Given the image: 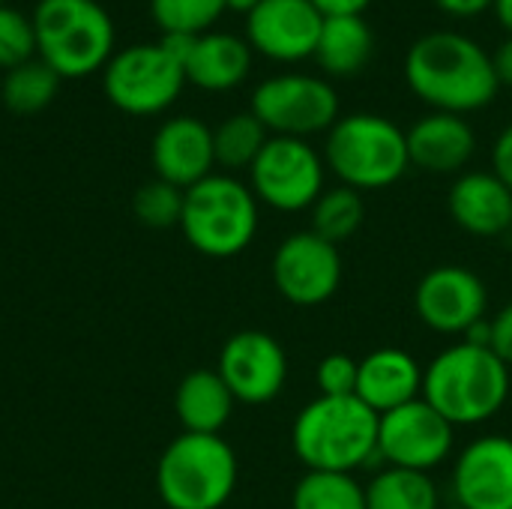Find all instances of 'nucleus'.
Segmentation results:
<instances>
[{
	"label": "nucleus",
	"instance_id": "4be33fe9",
	"mask_svg": "<svg viewBox=\"0 0 512 509\" xmlns=\"http://www.w3.org/2000/svg\"><path fill=\"white\" fill-rule=\"evenodd\" d=\"M234 405L237 399L231 396L216 369L189 372L174 393V414L183 432L192 435H219L228 426Z\"/></svg>",
	"mask_w": 512,
	"mask_h": 509
},
{
	"label": "nucleus",
	"instance_id": "ea45409f",
	"mask_svg": "<svg viewBox=\"0 0 512 509\" xmlns=\"http://www.w3.org/2000/svg\"><path fill=\"white\" fill-rule=\"evenodd\" d=\"M438 509H462V507H459V504H447V507L441 504V507H438Z\"/></svg>",
	"mask_w": 512,
	"mask_h": 509
},
{
	"label": "nucleus",
	"instance_id": "cd10ccee",
	"mask_svg": "<svg viewBox=\"0 0 512 509\" xmlns=\"http://www.w3.org/2000/svg\"><path fill=\"white\" fill-rule=\"evenodd\" d=\"M309 216H312L309 231H315L327 243L339 246L360 231V225L366 219V201L357 189L333 186V189L321 192V198L312 204Z\"/></svg>",
	"mask_w": 512,
	"mask_h": 509
},
{
	"label": "nucleus",
	"instance_id": "2f4dec72",
	"mask_svg": "<svg viewBox=\"0 0 512 509\" xmlns=\"http://www.w3.org/2000/svg\"><path fill=\"white\" fill-rule=\"evenodd\" d=\"M360 360L351 354H327L315 369L318 396H354Z\"/></svg>",
	"mask_w": 512,
	"mask_h": 509
},
{
	"label": "nucleus",
	"instance_id": "a211bd4d",
	"mask_svg": "<svg viewBox=\"0 0 512 509\" xmlns=\"http://www.w3.org/2000/svg\"><path fill=\"white\" fill-rule=\"evenodd\" d=\"M408 135V156L426 174H462L477 153V132L459 114L432 111L420 117Z\"/></svg>",
	"mask_w": 512,
	"mask_h": 509
},
{
	"label": "nucleus",
	"instance_id": "a878e982",
	"mask_svg": "<svg viewBox=\"0 0 512 509\" xmlns=\"http://www.w3.org/2000/svg\"><path fill=\"white\" fill-rule=\"evenodd\" d=\"M267 141H270V132L252 111L231 114L213 129L216 165H222L228 171H243V168L249 171Z\"/></svg>",
	"mask_w": 512,
	"mask_h": 509
},
{
	"label": "nucleus",
	"instance_id": "c9c22d12",
	"mask_svg": "<svg viewBox=\"0 0 512 509\" xmlns=\"http://www.w3.org/2000/svg\"><path fill=\"white\" fill-rule=\"evenodd\" d=\"M324 18L330 15H363L375 0H312Z\"/></svg>",
	"mask_w": 512,
	"mask_h": 509
},
{
	"label": "nucleus",
	"instance_id": "e433bc0d",
	"mask_svg": "<svg viewBox=\"0 0 512 509\" xmlns=\"http://www.w3.org/2000/svg\"><path fill=\"white\" fill-rule=\"evenodd\" d=\"M492 63H495V75H498V84L501 87H512V36H507L498 51L492 54Z\"/></svg>",
	"mask_w": 512,
	"mask_h": 509
},
{
	"label": "nucleus",
	"instance_id": "7c9ffc66",
	"mask_svg": "<svg viewBox=\"0 0 512 509\" xmlns=\"http://www.w3.org/2000/svg\"><path fill=\"white\" fill-rule=\"evenodd\" d=\"M36 57V30L33 18L15 6L0 3V69H15Z\"/></svg>",
	"mask_w": 512,
	"mask_h": 509
},
{
	"label": "nucleus",
	"instance_id": "b1692460",
	"mask_svg": "<svg viewBox=\"0 0 512 509\" xmlns=\"http://www.w3.org/2000/svg\"><path fill=\"white\" fill-rule=\"evenodd\" d=\"M366 507L369 509H438L441 492L432 474L408 471V468H381L366 483Z\"/></svg>",
	"mask_w": 512,
	"mask_h": 509
},
{
	"label": "nucleus",
	"instance_id": "6e6552de",
	"mask_svg": "<svg viewBox=\"0 0 512 509\" xmlns=\"http://www.w3.org/2000/svg\"><path fill=\"white\" fill-rule=\"evenodd\" d=\"M183 87V60L162 42L114 51L102 69V90L108 102L132 117H156L168 111L180 99Z\"/></svg>",
	"mask_w": 512,
	"mask_h": 509
},
{
	"label": "nucleus",
	"instance_id": "a19ab883",
	"mask_svg": "<svg viewBox=\"0 0 512 509\" xmlns=\"http://www.w3.org/2000/svg\"><path fill=\"white\" fill-rule=\"evenodd\" d=\"M510 240H512V228H510Z\"/></svg>",
	"mask_w": 512,
	"mask_h": 509
},
{
	"label": "nucleus",
	"instance_id": "39448f33",
	"mask_svg": "<svg viewBox=\"0 0 512 509\" xmlns=\"http://www.w3.org/2000/svg\"><path fill=\"white\" fill-rule=\"evenodd\" d=\"M36 57L60 78H87L114 57V21L99 0H39Z\"/></svg>",
	"mask_w": 512,
	"mask_h": 509
},
{
	"label": "nucleus",
	"instance_id": "6ab92c4d",
	"mask_svg": "<svg viewBox=\"0 0 512 509\" xmlns=\"http://www.w3.org/2000/svg\"><path fill=\"white\" fill-rule=\"evenodd\" d=\"M453 222L471 237H504L512 228V192L492 171H462L447 195Z\"/></svg>",
	"mask_w": 512,
	"mask_h": 509
},
{
	"label": "nucleus",
	"instance_id": "473e14b6",
	"mask_svg": "<svg viewBox=\"0 0 512 509\" xmlns=\"http://www.w3.org/2000/svg\"><path fill=\"white\" fill-rule=\"evenodd\" d=\"M492 174L512 192V123L498 132L492 144Z\"/></svg>",
	"mask_w": 512,
	"mask_h": 509
},
{
	"label": "nucleus",
	"instance_id": "0eeeda50",
	"mask_svg": "<svg viewBox=\"0 0 512 509\" xmlns=\"http://www.w3.org/2000/svg\"><path fill=\"white\" fill-rule=\"evenodd\" d=\"M258 198L249 183L231 174H210L183 195L180 231L186 243L207 258H234L258 234Z\"/></svg>",
	"mask_w": 512,
	"mask_h": 509
},
{
	"label": "nucleus",
	"instance_id": "bb28decb",
	"mask_svg": "<svg viewBox=\"0 0 512 509\" xmlns=\"http://www.w3.org/2000/svg\"><path fill=\"white\" fill-rule=\"evenodd\" d=\"M291 509H369L366 486L354 474L306 471L294 486Z\"/></svg>",
	"mask_w": 512,
	"mask_h": 509
},
{
	"label": "nucleus",
	"instance_id": "f3484780",
	"mask_svg": "<svg viewBox=\"0 0 512 509\" xmlns=\"http://www.w3.org/2000/svg\"><path fill=\"white\" fill-rule=\"evenodd\" d=\"M150 162L159 180L177 186V189H192L204 177L213 174L216 153H213V129L189 114L165 120L150 144Z\"/></svg>",
	"mask_w": 512,
	"mask_h": 509
},
{
	"label": "nucleus",
	"instance_id": "393cba45",
	"mask_svg": "<svg viewBox=\"0 0 512 509\" xmlns=\"http://www.w3.org/2000/svg\"><path fill=\"white\" fill-rule=\"evenodd\" d=\"M60 81L63 78L48 63L33 57V60H27V63L6 72L3 90H0L3 105L18 117H33V114L45 111L54 102V96L60 90Z\"/></svg>",
	"mask_w": 512,
	"mask_h": 509
},
{
	"label": "nucleus",
	"instance_id": "7ed1b4c3",
	"mask_svg": "<svg viewBox=\"0 0 512 509\" xmlns=\"http://www.w3.org/2000/svg\"><path fill=\"white\" fill-rule=\"evenodd\" d=\"M291 447L306 471L354 474L378 459V414L357 396H318L297 414Z\"/></svg>",
	"mask_w": 512,
	"mask_h": 509
},
{
	"label": "nucleus",
	"instance_id": "c756f323",
	"mask_svg": "<svg viewBox=\"0 0 512 509\" xmlns=\"http://www.w3.org/2000/svg\"><path fill=\"white\" fill-rule=\"evenodd\" d=\"M183 189L165 183V180H150L132 195V213L144 228H180L183 216Z\"/></svg>",
	"mask_w": 512,
	"mask_h": 509
},
{
	"label": "nucleus",
	"instance_id": "aec40b11",
	"mask_svg": "<svg viewBox=\"0 0 512 509\" xmlns=\"http://www.w3.org/2000/svg\"><path fill=\"white\" fill-rule=\"evenodd\" d=\"M354 396L378 417L423 396V366L402 348H378L360 360Z\"/></svg>",
	"mask_w": 512,
	"mask_h": 509
},
{
	"label": "nucleus",
	"instance_id": "5701e85b",
	"mask_svg": "<svg viewBox=\"0 0 512 509\" xmlns=\"http://www.w3.org/2000/svg\"><path fill=\"white\" fill-rule=\"evenodd\" d=\"M372 54H375V30L363 15L324 18L315 60L327 75L351 78L369 66Z\"/></svg>",
	"mask_w": 512,
	"mask_h": 509
},
{
	"label": "nucleus",
	"instance_id": "412c9836",
	"mask_svg": "<svg viewBox=\"0 0 512 509\" xmlns=\"http://www.w3.org/2000/svg\"><path fill=\"white\" fill-rule=\"evenodd\" d=\"M252 54L249 42L234 33H201L183 57L186 84L207 93H228L249 78Z\"/></svg>",
	"mask_w": 512,
	"mask_h": 509
},
{
	"label": "nucleus",
	"instance_id": "ddd939ff",
	"mask_svg": "<svg viewBox=\"0 0 512 509\" xmlns=\"http://www.w3.org/2000/svg\"><path fill=\"white\" fill-rule=\"evenodd\" d=\"M414 309L432 333L465 336L474 324L486 321L489 288L474 270L462 264H441L417 282Z\"/></svg>",
	"mask_w": 512,
	"mask_h": 509
},
{
	"label": "nucleus",
	"instance_id": "79ce46f5",
	"mask_svg": "<svg viewBox=\"0 0 512 509\" xmlns=\"http://www.w3.org/2000/svg\"><path fill=\"white\" fill-rule=\"evenodd\" d=\"M0 3H3V0H0Z\"/></svg>",
	"mask_w": 512,
	"mask_h": 509
},
{
	"label": "nucleus",
	"instance_id": "f8f14e48",
	"mask_svg": "<svg viewBox=\"0 0 512 509\" xmlns=\"http://www.w3.org/2000/svg\"><path fill=\"white\" fill-rule=\"evenodd\" d=\"M342 252L339 246L327 243L315 231H294L288 234L270 261V276L276 291L291 306H321L327 303L342 285Z\"/></svg>",
	"mask_w": 512,
	"mask_h": 509
},
{
	"label": "nucleus",
	"instance_id": "4468645a",
	"mask_svg": "<svg viewBox=\"0 0 512 509\" xmlns=\"http://www.w3.org/2000/svg\"><path fill=\"white\" fill-rule=\"evenodd\" d=\"M219 378L243 405L273 402L288 381V354L264 330H240L225 339L216 363Z\"/></svg>",
	"mask_w": 512,
	"mask_h": 509
},
{
	"label": "nucleus",
	"instance_id": "f03ea898",
	"mask_svg": "<svg viewBox=\"0 0 512 509\" xmlns=\"http://www.w3.org/2000/svg\"><path fill=\"white\" fill-rule=\"evenodd\" d=\"M423 399L456 429L483 426L510 399V366L486 345L456 342L426 363Z\"/></svg>",
	"mask_w": 512,
	"mask_h": 509
},
{
	"label": "nucleus",
	"instance_id": "9d476101",
	"mask_svg": "<svg viewBox=\"0 0 512 509\" xmlns=\"http://www.w3.org/2000/svg\"><path fill=\"white\" fill-rule=\"evenodd\" d=\"M327 180L324 156L306 138L270 135L249 168V189L258 204L279 213H303L321 198Z\"/></svg>",
	"mask_w": 512,
	"mask_h": 509
},
{
	"label": "nucleus",
	"instance_id": "f257e3e1",
	"mask_svg": "<svg viewBox=\"0 0 512 509\" xmlns=\"http://www.w3.org/2000/svg\"><path fill=\"white\" fill-rule=\"evenodd\" d=\"M405 84L432 111L474 114L495 102L501 84L492 54L468 33L432 30L405 54Z\"/></svg>",
	"mask_w": 512,
	"mask_h": 509
},
{
	"label": "nucleus",
	"instance_id": "4c0bfd02",
	"mask_svg": "<svg viewBox=\"0 0 512 509\" xmlns=\"http://www.w3.org/2000/svg\"><path fill=\"white\" fill-rule=\"evenodd\" d=\"M492 9H495V15H498L501 27H504V30L512 36V0H495V3H492Z\"/></svg>",
	"mask_w": 512,
	"mask_h": 509
},
{
	"label": "nucleus",
	"instance_id": "c85d7f7f",
	"mask_svg": "<svg viewBox=\"0 0 512 509\" xmlns=\"http://www.w3.org/2000/svg\"><path fill=\"white\" fill-rule=\"evenodd\" d=\"M225 0H150L153 24L162 36H201L222 18Z\"/></svg>",
	"mask_w": 512,
	"mask_h": 509
},
{
	"label": "nucleus",
	"instance_id": "1a4fd4ad",
	"mask_svg": "<svg viewBox=\"0 0 512 509\" xmlns=\"http://www.w3.org/2000/svg\"><path fill=\"white\" fill-rule=\"evenodd\" d=\"M249 111L270 135L312 138L327 135L339 114V93L330 81L309 72H279L264 78L249 99Z\"/></svg>",
	"mask_w": 512,
	"mask_h": 509
},
{
	"label": "nucleus",
	"instance_id": "f704fd0d",
	"mask_svg": "<svg viewBox=\"0 0 512 509\" xmlns=\"http://www.w3.org/2000/svg\"><path fill=\"white\" fill-rule=\"evenodd\" d=\"M432 3L453 18H477L483 12H489L495 0H432Z\"/></svg>",
	"mask_w": 512,
	"mask_h": 509
},
{
	"label": "nucleus",
	"instance_id": "72a5a7b5",
	"mask_svg": "<svg viewBox=\"0 0 512 509\" xmlns=\"http://www.w3.org/2000/svg\"><path fill=\"white\" fill-rule=\"evenodd\" d=\"M489 348L512 369V303H507L492 318V345Z\"/></svg>",
	"mask_w": 512,
	"mask_h": 509
},
{
	"label": "nucleus",
	"instance_id": "9b49d317",
	"mask_svg": "<svg viewBox=\"0 0 512 509\" xmlns=\"http://www.w3.org/2000/svg\"><path fill=\"white\" fill-rule=\"evenodd\" d=\"M456 426L444 420L423 396L378 417V459L390 468L435 471L453 456Z\"/></svg>",
	"mask_w": 512,
	"mask_h": 509
},
{
	"label": "nucleus",
	"instance_id": "58836bf2",
	"mask_svg": "<svg viewBox=\"0 0 512 509\" xmlns=\"http://www.w3.org/2000/svg\"><path fill=\"white\" fill-rule=\"evenodd\" d=\"M261 0H225V9H234V12H243V15H249L255 6H258Z\"/></svg>",
	"mask_w": 512,
	"mask_h": 509
},
{
	"label": "nucleus",
	"instance_id": "20e7f679",
	"mask_svg": "<svg viewBox=\"0 0 512 509\" xmlns=\"http://www.w3.org/2000/svg\"><path fill=\"white\" fill-rule=\"evenodd\" d=\"M321 156L339 186L360 195L390 189L411 168L405 129L375 111L342 114L324 135Z\"/></svg>",
	"mask_w": 512,
	"mask_h": 509
},
{
	"label": "nucleus",
	"instance_id": "2eb2a0df",
	"mask_svg": "<svg viewBox=\"0 0 512 509\" xmlns=\"http://www.w3.org/2000/svg\"><path fill=\"white\" fill-rule=\"evenodd\" d=\"M324 15L312 0H261L246 15V42L267 60L297 63L315 57Z\"/></svg>",
	"mask_w": 512,
	"mask_h": 509
},
{
	"label": "nucleus",
	"instance_id": "dca6fc26",
	"mask_svg": "<svg viewBox=\"0 0 512 509\" xmlns=\"http://www.w3.org/2000/svg\"><path fill=\"white\" fill-rule=\"evenodd\" d=\"M450 486L462 509H512V438H474L456 456Z\"/></svg>",
	"mask_w": 512,
	"mask_h": 509
},
{
	"label": "nucleus",
	"instance_id": "423d86ee",
	"mask_svg": "<svg viewBox=\"0 0 512 509\" xmlns=\"http://www.w3.org/2000/svg\"><path fill=\"white\" fill-rule=\"evenodd\" d=\"M237 477V453L222 435L183 432L159 456L156 492L168 509H222Z\"/></svg>",
	"mask_w": 512,
	"mask_h": 509
}]
</instances>
